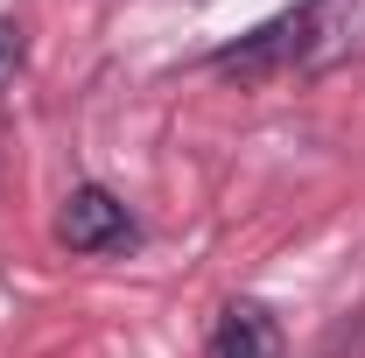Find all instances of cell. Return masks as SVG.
<instances>
[{
  "label": "cell",
  "mask_w": 365,
  "mask_h": 358,
  "mask_svg": "<svg viewBox=\"0 0 365 358\" xmlns=\"http://www.w3.org/2000/svg\"><path fill=\"white\" fill-rule=\"evenodd\" d=\"M330 7H337V0H295V7H281L267 21H253L239 43L211 49V71H218V78H281V71H295V63L323 43Z\"/></svg>",
  "instance_id": "1"
},
{
  "label": "cell",
  "mask_w": 365,
  "mask_h": 358,
  "mask_svg": "<svg viewBox=\"0 0 365 358\" xmlns=\"http://www.w3.org/2000/svg\"><path fill=\"white\" fill-rule=\"evenodd\" d=\"M21 56H29V43H21V29L0 14V85H14V71H21Z\"/></svg>",
  "instance_id": "4"
},
{
  "label": "cell",
  "mask_w": 365,
  "mask_h": 358,
  "mask_svg": "<svg viewBox=\"0 0 365 358\" xmlns=\"http://www.w3.org/2000/svg\"><path fill=\"white\" fill-rule=\"evenodd\" d=\"M56 246L78 253V260H106V253L140 246V225L106 183H71L63 204H56Z\"/></svg>",
  "instance_id": "2"
},
{
  "label": "cell",
  "mask_w": 365,
  "mask_h": 358,
  "mask_svg": "<svg viewBox=\"0 0 365 358\" xmlns=\"http://www.w3.org/2000/svg\"><path fill=\"white\" fill-rule=\"evenodd\" d=\"M204 358H281V330L260 302H225L204 337Z\"/></svg>",
  "instance_id": "3"
}]
</instances>
